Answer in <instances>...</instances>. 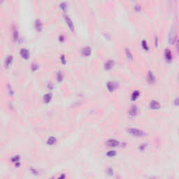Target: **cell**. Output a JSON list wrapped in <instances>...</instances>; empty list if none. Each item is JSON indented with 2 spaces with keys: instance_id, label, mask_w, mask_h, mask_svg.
Returning <instances> with one entry per match:
<instances>
[{
  "instance_id": "obj_6",
  "label": "cell",
  "mask_w": 179,
  "mask_h": 179,
  "mask_svg": "<svg viewBox=\"0 0 179 179\" xmlns=\"http://www.w3.org/2000/svg\"><path fill=\"white\" fill-rule=\"evenodd\" d=\"M20 55L24 59H28L30 58V52L28 49L22 48L20 51Z\"/></svg>"
},
{
  "instance_id": "obj_25",
  "label": "cell",
  "mask_w": 179,
  "mask_h": 179,
  "mask_svg": "<svg viewBox=\"0 0 179 179\" xmlns=\"http://www.w3.org/2000/svg\"><path fill=\"white\" fill-rule=\"evenodd\" d=\"M60 7H61L62 10L64 11V12H66L67 11V6L66 4L65 3H62L60 4Z\"/></svg>"
},
{
  "instance_id": "obj_22",
  "label": "cell",
  "mask_w": 179,
  "mask_h": 179,
  "mask_svg": "<svg viewBox=\"0 0 179 179\" xmlns=\"http://www.w3.org/2000/svg\"><path fill=\"white\" fill-rule=\"evenodd\" d=\"M106 155L109 158H113L116 155V152L115 150H110L106 153Z\"/></svg>"
},
{
  "instance_id": "obj_10",
  "label": "cell",
  "mask_w": 179,
  "mask_h": 179,
  "mask_svg": "<svg viewBox=\"0 0 179 179\" xmlns=\"http://www.w3.org/2000/svg\"><path fill=\"white\" fill-rule=\"evenodd\" d=\"M34 28L36 31L41 32L43 30V23L39 19H36L34 23Z\"/></svg>"
},
{
  "instance_id": "obj_3",
  "label": "cell",
  "mask_w": 179,
  "mask_h": 179,
  "mask_svg": "<svg viewBox=\"0 0 179 179\" xmlns=\"http://www.w3.org/2000/svg\"><path fill=\"white\" fill-rule=\"evenodd\" d=\"M118 83L116 82H113V81H109V82H108L107 84H106V87H107L108 90L109 91V92H111V93L116 90V89H117V88H118Z\"/></svg>"
},
{
  "instance_id": "obj_7",
  "label": "cell",
  "mask_w": 179,
  "mask_h": 179,
  "mask_svg": "<svg viewBox=\"0 0 179 179\" xmlns=\"http://www.w3.org/2000/svg\"><path fill=\"white\" fill-rule=\"evenodd\" d=\"M164 57H165V59L167 62H171L172 61L173 59V55L172 53L171 52V51L169 49H166L165 50V52H164Z\"/></svg>"
},
{
  "instance_id": "obj_36",
  "label": "cell",
  "mask_w": 179,
  "mask_h": 179,
  "mask_svg": "<svg viewBox=\"0 0 179 179\" xmlns=\"http://www.w3.org/2000/svg\"><path fill=\"white\" fill-rule=\"evenodd\" d=\"M132 1H135V0H132Z\"/></svg>"
},
{
  "instance_id": "obj_17",
  "label": "cell",
  "mask_w": 179,
  "mask_h": 179,
  "mask_svg": "<svg viewBox=\"0 0 179 179\" xmlns=\"http://www.w3.org/2000/svg\"><path fill=\"white\" fill-rule=\"evenodd\" d=\"M139 96H140V93H139V91H134L132 93V96H131V99H132V101H136V100L139 98Z\"/></svg>"
},
{
  "instance_id": "obj_8",
  "label": "cell",
  "mask_w": 179,
  "mask_h": 179,
  "mask_svg": "<svg viewBox=\"0 0 179 179\" xmlns=\"http://www.w3.org/2000/svg\"><path fill=\"white\" fill-rule=\"evenodd\" d=\"M149 107L150 109L158 110L160 108V104L158 101L155 100H152L149 104Z\"/></svg>"
},
{
  "instance_id": "obj_9",
  "label": "cell",
  "mask_w": 179,
  "mask_h": 179,
  "mask_svg": "<svg viewBox=\"0 0 179 179\" xmlns=\"http://www.w3.org/2000/svg\"><path fill=\"white\" fill-rule=\"evenodd\" d=\"M64 20H65L66 23H67V25H68V27L69 28L70 30L73 32L74 30V23H73V22H72V20H71V18H70L68 15H65V16H64Z\"/></svg>"
},
{
  "instance_id": "obj_26",
  "label": "cell",
  "mask_w": 179,
  "mask_h": 179,
  "mask_svg": "<svg viewBox=\"0 0 179 179\" xmlns=\"http://www.w3.org/2000/svg\"><path fill=\"white\" fill-rule=\"evenodd\" d=\"M13 38L15 41L18 40V32L17 30H13Z\"/></svg>"
},
{
  "instance_id": "obj_11",
  "label": "cell",
  "mask_w": 179,
  "mask_h": 179,
  "mask_svg": "<svg viewBox=\"0 0 179 179\" xmlns=\"http://www.w3.org/2000/svg\"><path fill=\"white\" fill-rule=\"evenodd\" d=\"M114 65H115V62L112 59H110L104 64V69L106 70H111L112 68L113 67Z\"/></svg>"
},
{
  "instance_id": "obj_21",
  "label": "cell",
  "mask_w": 179,
  "mask_h": 179,
  "mask_svg": "<svg viewBox=\"0 0 179 179\" xmlns=\"http://www.w3.org/2000/svg\"><path fill=\"white\" fill-rule=\"evenodd\" d=\"M57 80L58 82H62L63 80V74L61 72H59L57 74Z\"/></svg>"
},
{
  "instance_id": "obj_23",
  "label": "cell",
  "mask_w": 179,
  "mask_h": 179,
  "mask_svg": "<svg viewBox=\"0 0 179 179\" xmlns=\"http://www.w3.org/2000/svg\"><path fill=\"white\" fill-rule=\"evenodd\" d=\"M7 89H8V93H9V95H10V96H13V94H14V92H13V89H12V88H11V86L10 85H8V86H7Z\"/></svg>"
},
{
  "instance_id": "obj_29",
  "label": "cell",
  "mask_w": 179,
  "mask_h": 179,
  "mask_svg": "<svg viewBox=\"0 0 179 179\" xmlns=\"http://www.w3.org/2000/svg\"><path fill=\"white\" fill-rule=\"evenodd\" d=\"M175 44H176V48L177 53L179 54V39H177Z\"/></svg>"
},
{
  "instance_id": "obj_30",
  "label": "cell",
  "mask_w": 179,
  "mask_h": 179,
  "mask_svg": "<svg viewBox=\"0 0 179 179\" xmlns=\"http://www.w3.org/2000/svg\"><path fill=\"white\" fill-rule=\"evenodd\" d=\"M145 147H146V144L143 143V144H141V145H140V146H139V149L143 151V150H144V149L145 148Z\"/></svg>"
},
{
  "instance_id": "obj_27",
  "label": "cell",
  "mask_w": 179,
  "mask_h": 179,
  "mask_svg": "<svg viewBox=\"0 0 179 179\" xmlns=\"http://www.w3.org/2000/svg\"><path fill=\"white\" fill-rule=\"evenodd\" d=\"M60 60H61V62L63 64H66V58H65V56L64 55H62L61 56H60Z\"/></svg>"
},
{
  "instance_id": "obj_2",
  "label": "cell",
  "mask_w": 179,
  "mask_h": 179,
  "mask_svg": "<svg viewBox=\"0 0 179 179\" xmlns=\"http://www.w3.org/2000/svg\"><path fill=\"white\" fill-rule=\"evenodd\" d=\"M127 132L132 136L136 137H142L145 135V132L137 128H128L127 129Z\"/></svg>"
},
{
  "instance_id": "obj_31",
  "label": "cell",
  "mask_w": 179,
  "mask_h": 179,
  "mask_svg": "<svg viewBox=\"0 0 179 179\" xmlns=\"http://www.w3.org/2000/svg\"><path fill=\"white\" fill-rule=\"evenodd\" d=\"M106 172H107L109 175H113V169H112L111 168L109 167V168L107 169V171H106Z\"/></svg>"
},
{
  "instance_id": "obj_28",
  "label": "cell",
  "mask_w": 179,
  "mask_h": 179,
  "mask_svg": "<svg viewBox=\"0 0 179 179\" xmlns=\"http://www.w3.org/2000/svg\"><path fill=\"white\" fill-rule=\"evenodd\" d=\"M173 104H174L175 106H179V96L174 99V101H173Z\"/></svg>"
},
{
  "instance_id": "obj_5",
  "label": "cell",
  "mask_w": 179,
  "mask_h": 179,
  "mask_svg": "<svg viewBox=\"0 0 179 179\" xmlns=\"http://www.w3.org/2000/svg\"><path fill=\"white\" fill-rule=\"evenodd\" d=\"M138 111H139V110H138L137 106H132V107L129 109V116L130 117H136L138 114Z\"/></svg>"
},
{
  "instance_id": "obj_4",
  "label": "cell",
  "mask_w": 179,
  "mask_h": 179,
  "mask_svg": "<svg viewBox=\"0 0 179 179\" xmlns=\"http://www.w3.org/2000/svg\"><path fill=\"white\" fill-rule=\"evenodd\" d=\"M105 144L109 147H117L119 145L120 143L119 141H117L116 139H109L108 141H106Z\"/></svg>"
},
{
  "instance_id": "obj_32",
  "label": "cell",
  "mask_w": 179,
  "mask_h": 179,
  "mask_svg": "<svg viewBox=\"0 0 179 179\" xmlns=\"http://www.w3.org/2000/svg\"><path fill=\"white\" fill-rule=\"evenodd\" d=\"M134 10L137 11V12H139V11H141V7H140L139 5H137V6L135 7Z\"/></svg>"
},
{
  "instance_id": "obj_33",
  "label": "cell",
  "mask_w": 179,
  "mask_h": 179,
  "mask_svg": "<svg viewBox=\"0 0 179 179\" xmlns=\"http://www.w3.org/2000/svg\"><path fill=\"white\" fill-rule=\"evenodd\" d=\"M48 88L49 89H51V90H52V89L54 88V85H53L52 83H49L48 85Z\"/></svg>"
},
{
  "instance_id": "obj_12",
  "label": "cell",
  "mask_w": 179,
  "mask_h": 179,
  "mask_svg": "<svg viewBox=\"0 0 179 179\" xmlns=\"http://www.w3.org/2000/svg\"><path fill=\"white\" fill-rule=\"evenodd\" d=\"M91 53H92V49L88 46L85 47L84 48H83L82 51H81L82 55L83 56H85V57H88V56H90L91 55Z\"/></svg>"
},
{
  "instance_id": "obj_19",
  "label": "cell",
  "mask_w": 179,
  "mask_h": 179,
  "mask_svg": "<svg viewBox=\"0 0 179 179\" xmlns=\"http://www.w3.org/2000/svg\"><path fill=\"white\" fill-rule=\"evenodd\" d=\"M20 157L19 155L13 156V158H11V161L14 164H16L18 162H20Z\"/></svg>"
},
{
  "instance_id": "obj_34",
  "label": "cell",
  "mask_w": 179,
  "mask_h": 179,
  "mask_svg": "<svg viewBox=\"0 0 179 179\" xmlns=\"http://www.w3.org/2000/svg\"><path fill=\"white\" fill-rule=\"evenodd\" d=\"M155 45L156 47L158 46V38L157 36H155Z\"/></svg>"
},
{
  "instance_id": "obj_16",
  "label": "cell",
  "mask_w": 179,
  "mask_h": 179,
  "mask_svg": "<svg viewBox=\"0 0 179 179\" xmlns=\"http://www.w3.org/2000/svg\"><path fill=\"white\" fill-rule=\"evenodd\" d=\"M13 58L12 55H9V56H8V57L6 58V59H5V66H6L7 68L11 65V63H12V62H13Z\"/></svg>"
},
{
  "instance_id": "obj_24",
  "label": "cell",
  "mask_w": 179,
  "mask_h": 179,
  "mask_svg": "<svg viewBox=\"0 0 179 179\" xmlns=\"http://www.w3.org/2000/svg\"><path fill=\"white\" fill-rule=\"evenodd\" d=\"M31 68H32V70L33 71V72H36V71H37V70L39 69V65L37 64H32V66H31Z\"/></svg>"
},
{
  "instance_id": "obj_13",
  "label": "cell",
  "mask_w": 179,
  "mask_h": 179,
  "mask_svg": "<svg viewBox=\"0 0 179 179\" xmlns=\"http://www.w3.org/2000/svg\"><path fill=\"white\" fill-rule=\"evenodd\" d=\"M148 81L149 82V83H150V84H153V83H155V76H154V74H153V72H148Z\"/></svg>"
},
{
  "instance_id": "obj_18",
  "label": "cell",
  "mask_w": 179,
  "mask_h": 179,
  "mask_svg": "<svg viewBox=\"0 0 179 179\" xmlns=\"http://www.w3.org/2000/svg\"><path fill=\"white\" fill-rule=\"evenodd\" d=\"M51 99H52V95L50 93H47L44 96V101L45 103H49L51 101Z\"/></svg>"
},
{
  "instance_id": "obj_1",
  "label": "cell",
  "mask_w": 179,
  "mask_h": 179,
  "mask_svg": "<svg viewBox=\"0 0 179 179\" xmlns=\"http://www.w3.org/2000/svg\"><path fill=\"white\" fill-rule=\"evenodd\" d=\"M177 40V32L176 28L173 26L171 29L170 32L169 33L168 42L170 45H173Z\"/></svg>"
},
{
  "instance_id": "obj_15",
  "label": "cell",
  "mask_w": 179,
  "mask_h": 179,
  "mask_svg": "<svg viewBox=\"0 0 179 179\" xmlns=\"http://www.w3.org/2000/svg\"><path fill=\"white\" fill-rule=\"evenodd\" d=\"M125 55H126V57L128 60H129V61H132L133 59H134V57H133L132 53V52H131V51L129 49H125Z\"/></svg>"
},
{
  "instance_id": "obj_35",
  "label": "cell",
  "mask_w": 179,
  "mask_h": 179,
  "mask_svg": "<svg viewBox=\"0 0 179 179\" xmlns=\"http://www.w3.org/2000/svg\"><path fill=\"white\" fill-rule=\"evenodd\" d=\"M59 41H64V36L63 35H60V36H59Z\"/></svg>"
},
{
  "instance_id": "obj_20",
  "label": "cell",
  "mask_w": 179,
  "mask_h": 179,
  "mask_svg": "<svg viewBox=\"0 0 179 179\" xmlns=\"http://www.w3.org/2000/svg\"><path fill=\"white\" fill-rule=\"evenodd\" d=\"M141 46H142V48H143L145 51H148L149 50V48H148V46L147 41L145 40H143L142 42H141Z\"/></svg>"
},
{
  "instance_id": "obj_14",
  "label": "cell",
  "mask_w": 179,
  "mask_h": 179,
  "mask_svg": "<svg viewBox=\"0 0 179 179\" xmlns=\"http://www.w3.org/2000/svg\"><path fill=\"white\" fill-rule=\"evenodd\" d=\"M47 144L48 145H55V143H57V139L54 137H49L48 140H47Z\"/></svg>"
}]
</instances>
